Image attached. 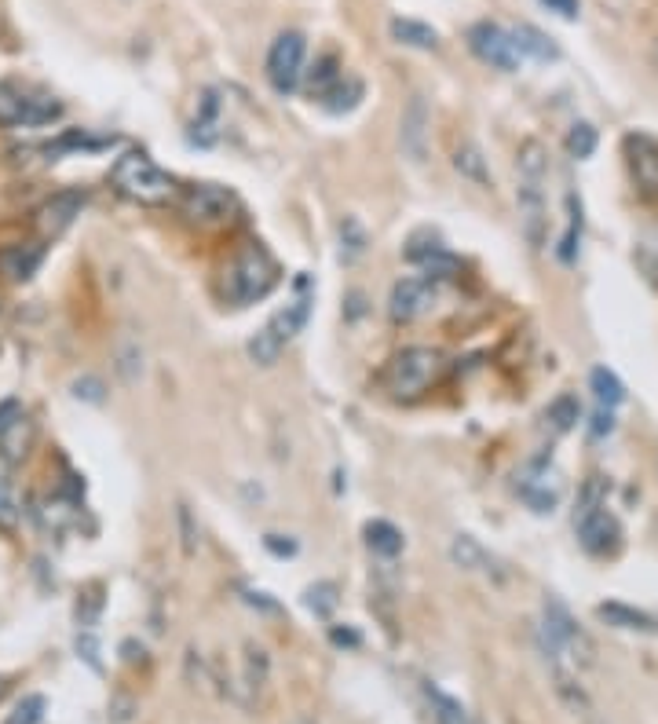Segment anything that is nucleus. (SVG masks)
<instances>
[{"label":"nucleus","instance_id":"obj_38","mask_svg":"<svg viewBox=\"0 0 658 724\" xmlns=\"http://www.w3.org/2000/svg\"><path fill=\"white\" fill-rule=\"evenodd\" d=\"M41 717H44V695H26V699L11 710L4 724H41Z\"/></svg>","mask_w":658,"mask_h":724},{"label":"nucleus","instance_id":"obj_10","mask_svg":"<svg viewBox=\"0 0 658 724\" xmlns=\"http://www.w3.org/2000/svg\"><path fill=\"white\" fill-rule=\"evenodd\" d=\"M428 125H432V114H428L425 96H410L403 121H399V143H403V154L410 161L428 158Z\"/></svg>","mask_w":658,"mask_h":724},{"label":"nucleus","instance_id":"obj_33","mask_svg":"<svg viewBox=\"0 0 658 724\" xmlns=\"http://www.w3.org/2000/svg\"><path fill=\"white\" fill-rule=\"evenodd\" d=\"M545 417L552 421L556 432H571V428L578 425V417H582V406H578L574 395H556L549 403V410H545Z\"/></svg>","mask_w":658,"mask_h":724},{"label":"nucleus","instance_id":"obj_40","mask_svg":"<svg viewBox=\"0 0 658 724\" xmlns=\"http://www.w3.org/2000/svg\"><path fill=\"white\" fill-rule=\"evenodd\" d=\"M74 399L103 403V399H107V395H103V381H99V377H81V381H74Z\"/></svg>","mask_w":658,"mask_h":724},{"label":"nucleus","instance_id":"obj_22","mask_svg":"<svg viewBox=\"0 0 658 724\" xmlns=\"http://www.w3.org/2000/svg\"><path fill=\"white\" fill-rule=\"evenodd\" d=\"M454 169L465 176V180H472L476 187H494V172H490L487 158H483V150L472 147V143H465V147H457L454 154Z\"/></svg>","mask_w":658,"mask_h":724},{"label":"nucleus","instance_id":"obj_17","mask_svg":"<svg viewBox=\"0 0 658 724\" xmlns=\"http://www.w3.org/2000/svg\"><path fill=\"white\" fill-rule=\"evenodd\" d=\"M596 615L604 618L607 626H615V629H629V633H658V622L648 615V611H637V607L618 604V600H611V604H600V607H596Z\"/></svg>","mask_w":658,"mask_h":724},{"label":"nucleus","instance_id":"obj_12","mask_svg":"<svg viewBox=\"0 0 658 724\" xmlns=\"http://www.w3.org/2000/svg\"><path fill=\"white\" fill-rule=\"evenodd\" d=\"M88 194L85 191H63V194H52L48 202L37 209V227H41L44 235H63L66 227L74 224L81 209H85Z\"/></svg>","mask_w":658,"mask_h":724},{"label":"nucleus","instance_id":"obj_3","mask_svg":"<svg viewBox=\"0 0 658 724\" xmlns=\"http://www.w3.org/2000/svg\"><path fill=\"white\" fill-rule=\"evenodd\" d=\"M278 282V267L260 245H245L242 253L234 256L227 271H223V293L231 304H253L264 300Z\"/></svg>","mask_w":658,"mask_h":724},{"label":"nucleus","instance_id":"obj_35","mask_svg":"<svg viewBox=\"0 0 658 724\" xmlns=\"http://www.w3.org/2000/svg\"><path fill=\"white\" fill-rule=\"evenodd\" d=\"M567 150H571V158L585 161L596 154V128L589 125V121H578V125H571V132H567Z\"/></svg>","mask_w":658,"mask_h":724},{"label":"nucleus","instance_id":"obj_36","mask_svg":"<svg viewBox=\"0 0 658 724\" xmlns=\"http://www.w3.org/2000/svg\"><path fill=\"white\" fill-rule=\"evenodd\" d=\"M607 505V480L604 476H589L582 487V498H578V512H574V520L585 516V512H596Z\"/></svg>","mask_w":658,"mask_h":724},{"label":"nucleus","instance_id":"obj_9","mask_svg":"<svg viewBox=\"0 0 658 724\" xmlns=\"http://www.w3.org/2000/svg\"><path fill=\"white\" fill-rule=\"evenodd\" d=\"M552 476H549V454H542V458H534L527 469L520 472V498L531 505L534 512H552L556 505H560V487L556 483H549Z\"/></svg>","mask_w":658,"mask_h":724},{"label":"nucleus","instance_id":"obj_27","mask_svg":"<svg viewBox=\"0 0 658 724\" xmlns=\"http://www.w3.org/2000/svg\"><path fill=\"white\" fill-rule=\"evenodd\" d=\"M450 560L461 571H487V549L472 534H457L454 542H450Z\"/></svg>","mask_w":658,"mask_h":724},{"label":"nucleus","instance_id":"obj_49","mask_svg":"<svg viewBox=\"0 0 658 724\" xmlns=\"http://www.w3.org/2000/svg\"><path fill=\"white\" fill-rule=\"evenodd\" d=\"M648 253H651V256H658V227L648 235Z\"/></svg>","mask_w":658,"mask_h":724},{"label":"nucleus","instance_id":"obj_51","mask_svg":"<svg viewBox=\"0 0 658 724\" xmlns=\"http://www.w3.org/2000/svg\"><path fill=\"white\" fill-rule=\"evenodd\" d=\"M300 724H311V721H300Z\"/></svg>","mask_w":658,"mask_h":724},{"label":"nucleus","instance_id":"obj_18","mask_svg":"<svg viewBox=\"0 0 658 724\" xmlns=\"http://www.w3.org/2000/svg\"><path fill=\"white\" fill-rule=\"evenodd\" d=\"M216 139H220V92L209 88L198 103V118L191 125V143L198 147H213Z\"/></svg>","mask_w":658,"mask_h":724},{"label":"nucleus","instance_id":"obj_16","mask_svg":"<svg viewBox=\"0 0 658 724\" xmlns=\"http://www.w3.org/2000/svg\"><path fill=\"white\" fill-rule=\"evenodd\" d=\"M41 260H44V249L41 245H33V242H26V245H8L4 253H0V275H8L11 282H26V278L41 267Z\"/></svg>","mask_w":658,"mask_h":724},{"label":"nucleus","instance_id":"obj_2","mask_svg":"<svg viewBox=\"0 0 658 724\" xmlns=\"http://www.w3.org/2000/svg\"><path fill=\"white\" fill-rule=\"evenodd\" d=\"M443 373H446L443 352L417 344V348H403V352L388 362L384 388H388L395 399H417V395H425L432 384L443 381Z\"/></svg>","mask_w":658,"mask_h":724},{"label":"nucleus","instance_id":"obj_21","mask_svg":"<svg viewBox=\"0 0 658 724\" xmlns=\"http://www.w3.org/2000/svg\"><path fill=\"white\" fill-rule=\"evenodd\" d=\"M516 169H520V183H542L549 176V150L538 143V139H527L516 154Z\"/></svg>","mask_w":658,"mask_h":724},{"label":"nucleus","instance_id":"obj_4","mask_svg":"<svg viewBox=\"0 0 658 724\" xmlns=\"http://www.w3.org/2000/svg\"><path fill=\"white\" fill-rule=\"evenodd\" d=\"M542 648L549 659L571 655V659L582 662V666H593L596 662L593 637L574 622L571 611H567L560 600H545V607H542Z\"/></svg>","mask_w":658,"mask_h":724},{"label":"nucleus","instance_id":"obj_19","mask_svg":"<svg viewBox=\"0 0 658 724\" xmlns=\"http://www.w3.org/2000/svg\"><path fill=\"white\" fill-rule=\"evenodd\" d=\"M512 41H516L520 55H531V59H538V63H552V59H560V48L552 44L549 33H542L538 26H531V22H520V26L512 30Z\"/></svg>","mask_w":658,"mask_h":724},{"label":"nucleus","instance_id":"obj_15","mask_svg":"<svg viewBox=\"0 0 658 724\" xmlns=\"http://www.w3.org/2000/svg\"><path fill=\"white\" fill-rule=\"evenodd\" d=\"M33 447V421L26 414L11 417L8 425L0 428V458L8 465H19Z\"/></svg>","mask_w":658,"mask_h":724},{"label":"nucleus","instance_id":"obj_47","mask_svg":"<svg viewBox=\"0 0 658 724\" xmlns=\"http://www.w3.org/2000/svg\"><path fill=\"white\" fill-rule=\"evenodd\" d=\"M19 414H22V410H19V403H15V399H8V403L0 406V428L8 425L11 417H19Z\"/></svg>","mask_w":658,"mask_h":724},{"label":"nucleus","instance_id":"obj_44","mask_svg":"<svg viewBox=\"0 0 658 724\" xmlns=\"http://www.w3.org/2000/svg\"><path fill=\"white\" fill-rule=\"evenodd\" d=\"M545 8L556 11L560 19H578V0H542Z\"/></svg>","mask_w":658,"mask_h":724},{"label":"nucleus","instance_id":"obj_25","mask_svg":"<svg viewBox=\"0 0 658 724\" xmlns=\"http://www.w3.org/2000/svg\"><path fill=\"white\" fill-rule=\"evenodd\" d=\"M340 81H344V77H340V59L333 52L322 55V59H315V66L308 70V92L311 96H319V99H326Z\"/></svg>","mask_w":658,"mask_h":724},{"label":"nucleus","instance_id":"obj_32","mask_svg":"<svg viewBox=\"0 0 658 724\" xmlns=\"http://www.w3.org/2000/svg\"><path fill=\"white\" fill-rule=\"evenodd\" d=\"M366 253V231L355 216H348L344 224H340V260L344 264H355L359 256Z\"/></svg>","mask_w":658,"mask_h":724},{"label":"nucleus","instance_id":"obj_14","mask_svg":"<svg viewBox=\"0 0 658 724\" xmlns=\"http://www.w3.org/2000/svg\"><path fill=\"white\" fill-rule=\"evenodd\" d=\"M629 169L644 198H658V143L651 136H629Z\"/></svg>","mask_w":658,"mask_h":724},{"label":"nucleus","instance_id":"obj_34","mask_svg":"<svg viewBox=\"0 0 658 724\" xmlns=\"http://www.w3.org/2000/svg\"><path fill=\"white\" fill-rule=\"evenodd\" d=\"M359 99H362V81H340V85L322 99V107H326L329 114H348V110L359 107Z\"/></svg>","mask_w":658,"mask_h":724},{"label":"nucleus","instance_id":"obj_11","mask_svg":"<svg viewBox=\"0 0 658 724\" xmlns=\"http://www.w3.org/2000/svg\"><path fill=\"white\" fill-rule=\"evenodd\" d=\"M516 202H520L523 235H527L531 249H542V245H545V231H549V213H545V191H542V183H520V191H516Z\"/></svg>","mask_w":658,"mask_h":724},{"label":"nucleus","instance_id":"obj_37","mask_svg":"<svg viewBox=\"0 0 658 724\" xmlns=\"http://www.w3.org/2000/svg\"><path fill=\"white\" fill-rule=\"evenodd\" d=\"M304 604L315 611V615L326 618L333 607H337V586L333 582H319V586H311L308 593H304Z\"/></svg>","mask_w":658,"mask_h":724},{"label":"nucleus","instance_id":"obj_29","mask_svg":"<svg viewBox=\"0 0 658 724\" xmlns=\"http://www.w3.org/2000/svg\"><path fill=\"white\" fill-rule=\"evenodd\" d=\"M567 231H563V238H560V260L563 264H574V256H578V242H582V202L574 198V194H567Z\"/></svg>","mask_w":658,"mask_h":724},{"label":"nucleus","instance_id":"obj_46","mask_svg":"<svg viewBox=\"0 0 658 724\" xmlns=\"http://www.w3.org/2000/svg\"><path fill=\"white\" fill-rule=\"evenodd\" d=\"M180 523H183V534H187V538H183V542H187V553H194V531H191V512H187V509H180Z\"/></svg>","mask_w":658,"mask_h":724},{"label":"nucleus","instance_id":"obj_30","mask_svg":"<svg viewBox=\"0 0 658 724\" xmlns=\"http://www.w3.org/2000/svg\"><path fill=\"white\" fill-rule=\"evenodd\" d=\"M282 348H286V344L278 341V337L267 330V326L260 333H253V337H249V344H245V352H249V359H253L256 366H275L278 355H282Z\"/></svg>","mask_w":658,"mask_h":724},{"label":"nucleus","instance_id":"obj_1","mask_svg":"<svg viewBox=\"0 0 658 724\" xmlns=\"http://www.w3.org/2000/svg\"><path fill=\"white\" fill-rule=\"evenodd\" d=\"M110 183L117 187V194H125L128 202L139 205H161L176 194V183L165 169H158L143 150H128L114 161L110 169Z\"/></svg>","mask_w":658,"mask_h":724},{"label":"nucleus","instance_id":"obj_6","mask_svg":"<svg viewBox=\"0 0 658 724\" xmlns=\"http://www.w3.org/2000/svg\"><path fill=\"white\" fill-rule=\"evenodd\" d=\"M468 48L487 66H494V70H505V74L520 70V59H523L520 48L512 41V33L501 30L498 22H476V26L468 30Z\"/></svg>","mask_w":658,"mask_h":724},{"label":"nucleus","instance_id":"obj_50","mask_svg":"<svg viewBox=\"0 0 658 724\" xmlns=\"http://www.w3.org/2000/svg\"><path fill=\"white\" fill-rule=\"evenodd\" d=\"M0 695H4V681H0Z\"/></svg>","mask_w":658,"mask_h":724},{"label":"nucleus","instance_id":"obj_42","mask_svg":"<svg viewBox=\"0 0 658 724\" xmlns=\"http://www.w3.org/2000/svg\"><path fill=\"white\" fill-rule=\"evenodd\" d=\"M264 545L275 556H293V553H297V542H289V538H282V534H267Z\"/></svg>","mask_w":658,"mask_h":724},{"label":"nucleus","instance_id":"obj_45","mask_svg":"<svg viewBox=\"0 0 658 724\" xmlns=\"http://www.w3.org/2000/svg\"><path fill=\"white\" fill-rule=\"evenodd\" d=\"M15 520V498H11L8 483L0 480V523H11Z\"/></svg>","mask_w":658,"mask_h":724},{"label":"nucleus","instance_id":"obj_24","mask_svg":"<svg viewBox=\"0 0 658 724\" xmlns=\"http://www.w3.org/2000/svg\"><path fill=\"white\" fill-rule=\"evenodd\" d=\"M362 534H366L370 553L384 556V560H392V556L403 553V534H399V527H392L388 520H370Z\"/></svg>","mask_w":658,"mask_h":724},{"label":"nucleus","instance_id":"obj_26","mask_svg":"<svg viewBox=\"0 0 658 724\" xmlns=\"http://www.w3.org/2000/svg\"><path fill=\"white\" fill-rule=\"evenodd\" d=\"M589 388H593L596 403L604 406V410H615L618 403H626V384L618 381L607 366H596V370L589 373Z\"/></svg>","mask_w":658,"mask_h":724},{"label":"nucleus","instance_id":"obj_7","mask_svg":"<svg viewBox=\"0 0 658 724\" xmlns=\"http://www.w3.org/2000/svg\"><path fill=\"white\" fill-rule=\"evenodd\" d=\"M234 213V194L220 183H198L183 198V216L194 224H223Z\"/></svg>","mask_w":658,"mask_h":724},{"label":"nucleus","instance_id":"obj_23","mask_svg":"<svg viewBox=\"0 0 658 724\" xmlns=\"http://www.w3.org/2000/svg\"><path fill=\"white\" fill-rule=\"evenodd\" d=\"M392 37L406 48H421V52H432L439 48V33L428 26V22L417 19H392Z\"/></svg>","mask_w":658,"mask_h":724},{"label":"nucleus","instance_id":"obj_43","mask_svg":"<svg viewBox=\"0 0 658 724\" xmlns=\"http://www.w3.org/2000/svg\"><path fill=\"white\" fill-rule=\"evenodd\" d=\"M611 432H615V414L600 406V414L593 417V436L600 439V436H611Z\"/></svg>","mask_w":658,"mask_h":724},{"label":"nucleus","instance_id":"obj_5","mask_svg":"<svg viewBox=\"0 0 658 724\" xmlns=\"http://www.w3.org/2000/svg\"><path fill=\"white\" fill-rule=\"evenodd\" d=\"M300 77H304V33H278L267 52V81L275 85V92L289 96L300 85Z\"/></svg>","mask_w":658,"mask_h":724},{"label":"nucleus","instance_id":"obj_13","mask_svg":"<svg viewBox=\"0 0 658 724\" xmlns=\"http://www.w3.org/2000/svg\"><path fill=\"white\" fill-rule=\"evenodd\" d=\"M574 523H578V538H582L585 553H593V556L611 553V549L618 545V538H622L618 520L607 512V505L604 509H596V512H585V516H578Z\"/></svg>","mask_w":658,"mask_h":724},{"label":"nucleus","instance_id":"obj_31","mask_svg":"<svg viewBox=\"0 0 658 724\" xmlns=\"http://www.w3.org/2000/svg\"><path fill=\"white\" fill-rule=\"evenodd\" d=\"M26 114H30V96H22L15 88L0 85V125L26 128Z\"/></svg>","mask_w":658,"mask_h":724},{"label":"nucleus","instance_id":"obj_41","mask_svg":"<svg viewBox=\"0 0 658 724\" xmlns=\"http://www.w3.org/2000/svg\"><path fill=\"white\" fill-rule=\"evenodd\" d=\"M77 651H81V659L92 666V670H103V662H99V640L92 633H77Z\"/></svg>","mask_w":658,"mask_h":724},{"label":"nucleus","instance_id":"obj_20","mask_svg":"<svg viewBox=\"0 0 658 724\" xmlns=\"http://www.w3.org/2000/svg\"><path fill=\"white\" fill-rule=\"evenodd\" d=\"M308 311H311V300H308V297L293 300V304H286L282 311H275V315H271L267 330L275 333V337H278L282 344H289L300 330H304V322H308Z\"/></svg>","mask_w":658,"mask_h":724},{"label":"nucleus","instance_id":"obj_39","mask_svg":"<svg viewBox=\"0 0 658 724\" xmlns=\"http://www.w3.org/2000/svg\"><path fill=\"white\" fill-rule=\"evenodd\" d=\"M117 370L125 381H136L139 373H143V352H139L136 344H128L125 352H121V362H117Z\"/></svg>","mask_w":658,"mask_h":724},{"label":"nucleus","instance_id":"obj_28","mask_svg":"<svg viewBox=\"0 0 658 724\" xmlns=\"http://www.w3.org/2000/svg\"><path fill=\"white\" fill-rule=\"evenodd\" d=\"M425 695L432 703V714H436V724H476L468 717V710L457 699H450L446 692H439L436 684H425Z\"/></svg>","mask_w":658,"mask_h":724},{"label":"nucleus","instance_id":"obj_48","mask_svg":"<svg viewBox=\"0 0 658 724\" xmlns=\"http://www.w3.org/2000/svg\"><path fill=\"white\" fill-rule=\"evenodd\" d=\"M333 640H337V644H351V648H355V644H359V633H355V629H333Z\"/></svg>","mask_w":658,"mask_h":724},{"label":"nucleus","instance_id":"obj_8","mask_svg":"<svg viewBox=\"0 0 658 724\" xmlns=\"http://www.w3.org/2000/svg\"><path fill=\"white\" fill-rule=\"evenodd\" d=\"M436 304V286L428 278H403L392 286V300H388V311H392L395 322H414L421 315H428Z\"/></svg>","mask_w":658,"mask_h":724}]
</instances>
